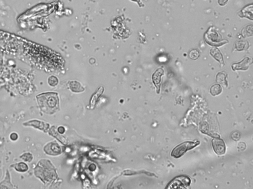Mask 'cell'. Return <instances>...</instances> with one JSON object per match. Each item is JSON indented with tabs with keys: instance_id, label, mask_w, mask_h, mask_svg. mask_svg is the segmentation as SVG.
<instances>
[{
	"instance_id": "1",
	"label": "cell",
	"mask_w": 253,
	"mask_h": 189,
	"mask_svg": "<svg viewBox=\"0 0 253 189\" xmlns=\"http://www.w3.org/2000/svg\"><path fill=\"white\" fill-rule=\"evenodd\" d=\"M41 110L47 114H52L59 109L58 94L56 93H45L37 96Z\"/></svg>"
},
{
	"instance_id": "2",
	"label": "cell",
	"mask_w": 253,
	"mask_h": 189,
	"mask_svg": "<svg viewBox=\"0 0 253 189\" xmlns=\"http://www.w3.org/2000/svg\"><path fill=\"white\" fill-rule=\"evenodd\" d=\"M205 40L210 46H219L228 43L226 39H222V36L215 27H210L205 34Z\"/></svg>"
},
{
	"instance_id": "3",
	"label": "cell",
	"mask_w": 253,
	"mask_h": 189,
	"mask_svg": "<svg viewBox=\"0 0 253 189\" xmlns=\"http://www.w3.org/2000/svg\"><path fill=\"white\" fill-rule=\"evenodd\" d=\"M200 144L199 141H186L174 148L171 152V156L175 158H179L188 151L194 148Z\"/></svg>"
},
{
	"instance_id": "4",
	"label": "cell",
	"mask_w": 253,
	"mask_h": 189,
	"mask_svg": "<svg viewBox=\"0 0 253 189\" xmlns=\"http://www.w3.org/2000/svg\"><path fill=\"white\" fill-rule=\"evenodd\" d=\"M191 183V180L189 177L186 176H180L176 177L172 181L167 188H186Z\"/></svg>"
},
{
	"instance_id": "5",
	"label": "cell",
	"mask_w": 253,
	"mask_h": 189,
	"mask_svg": "<svg viewBox=\"0 0 253 189\" xmlns=\"http://www.w3.org/2000/svg\"><path fill=\"white\" fill-rule=\"evenodd\" d=\"M213 149L217 155H222L226 152V146L224 140L220 138H215L212 141Z\"/></svg>"
},
{
	"instance_id": "6",
	"label": "cell",
	"mask_w": 253,
	"mask_h": 189,
	"mask_svg": "<svg viewBox=\"0 0 253 189\" xmlns=\"http://www.w3.org/2000/svg\"><path fill=\"white\" fill-rule=\"evenodd\" d=\"M164 74V71L162 68H158L152 75V81L156 88L157 94L160 93L161 83V77Z\"/></svg>"
},
{
	"instance_id": "7",
	"label": "cell",
	"mask_w": 253,
	"mask_h": 189,
	"mask_svg": "<svg viewBox=\"0 0 253 189\" xmlns=\"http://www.w3.org/2000/svg\"><path fill=\"white\" fill-rule=\"evenodd\" d=\"M252 59L249 57H246L238 63H235L232 65V69L234 71L238 70L246 71L249 68L250 65L252 64Z\"/></svg>"
},
{
	"instance_id": "8",
	"label": "cell",
	"mask_w": 253,
	"mask_h": 189,
	"mask_svg": "<svg viewBox=\"0 0 253 189\" xmlns=\"http://www.w3.org/2000/svg\"><path fill=\"white\" fill-rule=\"evenodd\" d=\"M44 151L48 154L56 155L61 154V149L58 144L56 142H53L48 144L44 147Z\"/></svg>"
},
{
	"instance_id": "9",
	"label": "cell",
	"mask_w": 253,
	"mask_h": 189,
	"mask_svg": "<svg viewBox=\"0 0 253 189\" xmlns=\"http://www.w3.org/2000/svg\"><path fill=\"white\" fill-rule=\"evenodd\" d=\"M210 53L213 58L219 62L221 64V67H222L225 66V62L222 54L217 47H213L210 50Z\"/></svg>"
},
{
	"instance_id": "10",
	"label": "cell",
	"mask_w": 253,
	"mask_h": 189,
	"mask_svg": "<svg viewBox=\"0 0 253 189\" xmlns=\"http://www.w3.org/2000/svg\"><path fill=\"white\" fill-rule=\"evenodd\" d=\"M241 17H246L253 20V5L245 7L238 14Z\"/></svg>"
},
{
	"instance_id": "11",
	"label": "cell",
	"mask_w": 253,
	"mask_h": 189,
	"mask_svg": "<svg viewBox=\"0 0 253 189\" xmlns=\"http://www.w3.org/2000/svg\"><path fill=\"white\" fill-rule=\"evenodd\" d=\"M227 75L225 72H219L217 74L216 77V81L217 83L222 85L225 87H226L228 86V82L226 79Z\"/></svg>"
},
{
	"instance_id": "12",
	"label": "cell",
	"mask_w": 253,
	"mask_h": 189,
	"mask_svg": "<svg viewBox=\"0 0 253 189\" xmlns=\"http://www.w3.org/2000/svg\"><path fill=\"white\" fill-rule=\"evenodd\" d=\"M69 86L71 90L73 92H81L85 90L81 84L76 81H70V83H69Z\"/></svg>"
},
{
	"instance_id": "13",
	"label": "cell",
	"mask_w": 253,
	"mask_h": 189,
	"mask_svg": "<svg viewBox=\"0 0 253 189\" xmlns=\"http://www.w3.org/2000/svg\"><path fill=\"white\" fill-rule=\"evenodd\" d=\"M104 89L102 87H100L99 88L97 92L93 95L92 96L91 99H90V105L91 109H94V106H96V103L98 101V98H100V96L101 95L102 93L104 92Z\"/></svg>"
},
{
	"instance_id": "14",
	"label": "cell",
	"mask_w": 253,
	"mask_h": 189,
	"mask_svg": "<svg viewBox=\"0 0 253 189\" xmlns=\"http://www.w3.org/2000/svg\"><path fill=\"white\" fill-rule=\"evenodd\" d=\"M234 47L237 51L246 50L249 47V44L248 42L246 41H238L235 43Z\"/></svg>"
},
{
	"instance_id": "15",
	"label": "cell",
	"mask_w": 253,
	"mask_h": 189,
	"mask_svg": "<svg viewBox=\"0 0 253 189\" xmlns=\"http://www.w3.org/2000/svg\"><path fill=\"white\" fill-rule=\"evenodd\" d=\"M210 93L213 96L218 95L222 92V88L218 84H215L212 86L210 88Z\"/></svg>"
},
{
	"instance_id": "16",
	"label": "cell",
	"mask_w": 253,
	"mask_h": 189,
	"mask_svg": "<svg viewBox=\"0 0 253 189\" xmlns=\"http://www.w3.org/2000/svg\"><path fill=\"white\" fill-rule=\"evenodd\" d=\"M15 169L18 172H25L28 169V167L24 162H20L19 164H16Z\"/></svg>"
},
{
	"instance_id": "17",
	"label": "cell",
	"mask_w": 253,
	"mask_h": 189,
	"mask_svg": "<svg viewBox=\"0 0 253 189\" xmlns=\"http://www.w3.org/2000/svg\"><path fill=\"white\" fill-rule=\"evenodd\" d=\"M200 56L199 52L198 50L193 49L190 51L189 53V57L190 59L193 60H195L198 59Z\"/></svg>"
},
{
	"instance_id": "18",
	"label": "cell",
	"mask_w": 253,
	"mask_h": 189,
	"mask_svg": "<svg viewBox=\"0 0 253 189\" xmlns=\"http://www.w3.org/2000/svg\"><path fill=\"white\" fill-rule=\"evenodd\" d=\"M58 78L54 76L50 77L48 79V83L51 86H55L58 84Z\"/></svg>"
},
{
	"instance_id": "19",
	"label": "cell",
	"mask_w": 253,
	"mask_h": 189,
	"mask_svg": "<svg viewBox=\"0 0 253 189\" xmlns=\"http://www.w3.org/2000/svg\"><path fill=\"white\" fill-rule=\"evenodd\" d=\"M21 158L26 162H30L32 160V155L29 153H25L21 156Z\"/></svg>"
},
{
	"instance_id": "20",
	"label": "cell",
	"mask_w": 253,
	"mask_h": 189,
	"mask_svg": "<svg viewBox=\"0 0 253 189\" xmlns=\"http://www.w3.org/2000/svg\"><path fill=\"white\" fill-rule=\"evenodd\" d=\"M233 134H234V135H235V136L232 135L233 137H232V138L234 140H238L240 138V135L239 134H237V132H235V133H234Z\"/></svg>"
},
{
	"instance_id": "21",
	"label": "cell",
	"mask_w": 253,
	"mask_h": 189,
	"mask_svg": "<svg viewBox=\"0 0 253 189\" xmlns=\"http://www.w3.org/2000/svg\"><path fill=\"white\" fill-rule=\"evenodd\" d=\"M10 138L12 140H16L18 138V134L16 133H12L10 136Z\"/></svg>"
},
{
	"instance_id": "22",
	"label": "cell",
	"mask_w": 253,
	"mask_h": 189,
	"mask_svg": "<svg viewBox=\"0 0 253 189\" xmlns=\"http://www.w3.org/2000/svg\"><path fill=\"white\" fill-rule=\"evenodd\" d=\"M228 1V0H218V4L220 5L223 6V5H226Z\"/></svg>"
},
{
	"instance_id": "23",
	"label": "cell",
	"mask_w": 253,
	"mask_h": 189,
	"mask_svg": "<svg viewBox=\"0 0 253 189\" xmlns=\"http://www.w3.org/2000/svg\"><path fill=\"white\" fill-rule=\"evenodd\" d=\"M58 131H59V133L60 134H63V133H64L65 131V129L63 127H60L58 128Z\"/></svg>"
},
{
	"instance_id": "24",
	"label": "cell",
	"mask_w": 253,
	"mask_h": 189,
	"mask_svg": "<svg viewBox=\"0 0 253 189\" xmlns=\"http://www.w3.org/2000/svg\"><path fill=\"white\" fill-rule=\"evenodd\" d=\"M132 1H133L136 2H137L139 5H140V6L141 7V5H140L142 4L141 3H140V0H132Z\"/></svg>"
}]
</instances>
